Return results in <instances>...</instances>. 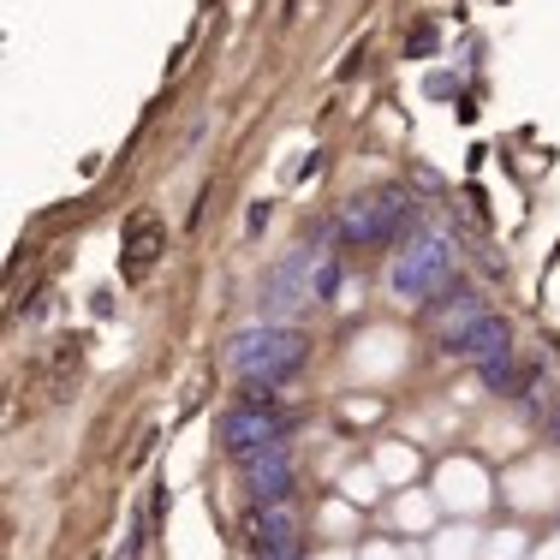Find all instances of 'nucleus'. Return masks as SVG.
<instances>
[{"label":"nucleus","instance_id":"7ed1b4c3","mask_svg":"<svg viewBox=\"0 0 560 560\" xmlns=\"http://www.w3.org/2000/svg\"><path fill=\"white\" fill-rule=\"evenodd\" d=\"M447 280H453V238L435 233V226H418V233H411V245L394 257V275H388L394 299L430 304Z\"/></svg>","mask_w":560,"mask_h":560},{"label":"nucleus","instance_id":"0eeeda50","mask_svg":"<svg viewBox=\"0 0 560 560\" xmlns=\"http://www.w3.org/2000/svg\"><path fill=\"white\" fill-rule=\"evenodd\" d=\"M506 340H513V328H506V316L483 311V316H471L465 328H453V335H442V352H447V358H465V364H489V358L513 352Z\"/></svg>","mask_w":560,"mask_h":560},{"label":"nucleus","instance_id":"39448f33","mask_svg":"<svg viewBox=\"0 0 560 560\" xmlns=\"http://www.w3.org/2000/svg\"><path fill=\"white\" fill-rule=\"evenodd\" d=\"M269 442H287V418H280L275 406L238 399V406L221 411V447L233 453V459H245V453H257V447H269Z\"/></svg>","mask_w":560,"mask_h":560},{"label":"nucleus","instance_id":"1a4fd4ad","mask_svg":"<svg viewBox=\"0 0 560 560\" xmlns=\"http://www.w3.org/2000/svg\"><path fill=\"white\" fill-rule=\"evenodd\" d=\"M167 250V233H162V221L150 215V209H138V215L126 221V275L131 280H143L155 269V257Z\"/></svg>","mask_w":560,"mask_h":560},{"label":"nucleus","instance_id":"423d86ee","mask_svg":"<svg viewBox=\"0 0 560 560\" xmlns=\"http://www.w3.org/2000/svg\"><path fill=\"white\" fill-rule=\"evenodd\" d=\"M238 465V477H245V489H250V506H275V501H292V447L287 442H269V447H257V453H245V459H233Z\"/></svg>","mask_w":560,"mask_h":560},{"label":"nucleus","instance_id":"9b49d317","mask_svg":"<svg viewBox=\"0 0 560 560\" xmlns=\"http://www.w3.org/2000/svg\"><path fill=\"white\" fill-rule=\"evenodd\" d=\"M477 382H483L489 394H525L537 376H530V370H518L513 352H501V358H489V364H477Z\"/></svg>","mask_w":560,"mask_h":560},{"label":"nucleus","instance_id":"f8f14e48","mask_svg":"<svg viewBox=\"0 0 560 560\" xmlns=\"http://www.w3.org/2000/svg\"><path fill=\"white\" fill-rule=\"evenodd\" d=\"M311 292H316V304H335L340 299V257H335V250H323V257H316Z\"/></svg>","mask_w":560,"mask_h":560},{"label":"nucleus","instance_id":"f257e3e1","mask_svg":"<svg viewBox=\"0 0 560 560\" xmlns=\"http://www.w3.org/2000/svg\"><path fill=\"white\" fill-rule=\"evenodd\" d=\"M226 364H233L238 382H292L304 364H311V340L299 335L292 323H257V328H238L226 340Z\"/></svg>","mask_w":560,"mask_h":560},{"label":"nucleus","instance_id":"ddd939ff","mask_svg":"<svg viewBox=\"0 0 560 560\" xmlns=\"http://www.w3.org/2000/svg\"><path fill=\"white\" fill-rule=\"evenodd\" d=\"M269 215H275L269 203H250V215H245V233H262V226H269Z\"/></svg>","mask_w":560,"mask_h":560},{"label":"nucleus","instance_id":"6e6552de","mask_svg":"<svg viewBox=\"0 0 560 560\" xmlns=\"http://www.w3.org/2000/svg\"><path fill=\"white\" fill-rule=\"evenodd\" d=\"M245 537H250V555H257V560H275V555H292V549H299V525H292L287 501H275V506H250Z\"/></svg>","mask_w":560,"mask_h":560},{"label":"nucleus","instance_id":"2eb2a0df","mask_svg":"<svg viewBox=\"0 0 560 560\" xmlns=\"http://www.w3.org/2000/svg\"><path fill=\"white\" fill-rule=\"evenodd\" d=\"M275 560H299V549H292V555H275Z\"/></svg>","mask_w":560,"mask_h":560},{"label":"nucleus","instance_id":"f03ea898","mask_svg":"<svg viewBox=\"0 0 560 560\" xmlns=\"http://www.w3.org/2000/svg\"><path fill=\"white\" fill-rule=\"evenodd\" d=\"M411 226H418V203H411V191L382 185V191L352 197V203L340 209V215H335V238H340V245H358V250H376V245L406 238Z\"/></svg>","mask_w":560,"mask_h":560},{"label":"nucleus","instance_id":"9d476101","mask_svg":"<svg viewBox=\"0 0 560 560\" xmlns=\"http://www.w3.org/2000/svg\"><path fill=\"white\" fill-rule=\"evenodd\" d=\"M423 311H430V323L442 328V335H453V328H465L471 316H483V299H477L471 287H453V292L442 287L430 304H423Z\"/></svg>","mask_w":560,"mask_h":560},{"label":"nucleus","instance_id":"4468645a","mask_svg":"<svg viewBox=\"0 0 560 560\" xmlns=\"http://www.w3.org/2000/svg\"><path fill=\"white\" fill-rule=\"evenodd\" d=\"M549 442H560V399L549 406Z\"/></svg>","mask_w":560,"mask_h":560},{"label":"nucleus","instance_id":"20e7f679","mask_svg":"<svg viewBox=\"0 0 560 560\" xmlns=\"http://www.w3.org/2000/svg\"><path fill=\"white\" fill-rule=\"evenodd\" d=\"M316 257H323L316 245H299L287 262H275V269L262 275V292H257V316H262V323H292V316L316 299V292H311Z\"/></svg>","mask_w":560,"mask_h":560}]
</instances>
